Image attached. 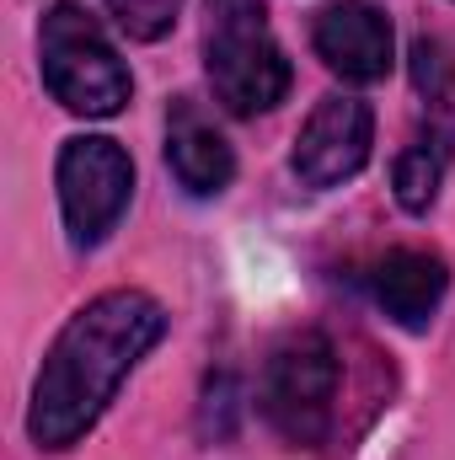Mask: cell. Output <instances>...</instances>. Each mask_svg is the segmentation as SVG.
Listing matches in <instances>:
<instances>
[{
  "instance_id": "cell-7",
  "label": "cell",
  "mask_w": 455,
  "mask_h": 460,
  "mask_svg": "<svg viewBox=\"0 0 455 460\" xmlns=\"http://www.w3.org/2000/svg\"><path fill=\"white\" fill-rule=\"evenodd\" d=\"M311 43H317L322 65L338 70L353 86L386 81V70H391V22H386V11L375 0H333V5H322L317 27H311Z\"/></svg>"
},
{
  "instance_id": "cell-6",
  "label": "cell",
  "mask_w": 455,
  "mask_h": 460,
  "mask_svg": "<svg viewBox=\"0 0 455 460\" xmlns=\"http://www.w3.org/2000/svg\"><path fill=\"white\" fill-rule=\"evenodd\" d=\"M375 145V113L359 97H322L317 113L306 118V128L295 134L290 166L306 188H338L348 177L364 172Z\"/></svg>"
},
{
  "instance_id": "cell-11",
  "label": "cell",
  "mask_w": 455,
  "mask_h": 460,
  "mask_svg": "<svg viewBox=\"0 0 455 460\" xmlns=\"http://www.w3.org/2000/svg\"><path fill=\"white\" fill-rule=\"evenodd\" d=\"M103 5L113 11L118 27L129 38H139V43H156L161 32H172V22L183 11V0H103Z\"/></svg>"
},
{
  "instance_id": "cell-2",
  "label": "cell",
  "mask_w": 455,
  "mask_h": 460,
  "mask_svg": "<svg viewBox=\"0 0 455 460\" xmlns=\"http://www.w3.org/2000/svg\"><path fill=\"white\" fill-rule=\"evenodd\" d=\"M204 70L236 118L268 113L290 92V59L263 0H204Z\"/></svg>"
},
{
  "instance_id": "cell-12",
  "label": "cell",
  "mask_w": 455,
  "mask_h": 460,
  "mask_svg": "<svg viewBox=\"0 0 455 460\" xmlns=\"http://www.w3.org/2000/svg\"><path fill=\"white\" fill-rule=\"evenodd\" d=\"M451 49L440 43V38H418L413 43V81H418V92L429 97V102H445L451 97Z\"/></svg>"
},
{
  "instance_id": "cell-9",
  "label": "cell",
  "mask_w": 455,
  "mask_h": 460,
  "mask_svg": "<svg viewBox=\"0 0 455 460\" xmlns=\"http://www.w3.org/2000/svg\"><path fill=\"white\" fill-rule=\"evenodd\" d=\"M166 166L177 172V182L193 193V199H215L226 193L230 177H236V155H230L226 134L199 113V102H172L166 118Z\"/></svg>"
},
{
  "instance_id": "cell-4",
  "label": "cell",
  "mask_w": 455,
  "mask_h": 460,
  "mask_svg": "<svg viewBox=\"0 0 455 460\" xmlns=\"http://www.w3.org/2000/svg\"><path fill=\"white\" fill-rule=\"evenodd\" d=\"M338 348L322 332H295L268 353L263 364V418L273 423V434H284L290 445L317 450L333 429V402H338Z\"/></svg>"
},
{
  "instance_id": "cell-10",
  "label": "cell",
  "mask_w": 455,
  "mask_h": 460,
  "mask_svg": "<svg viewBox=\"0 0 455 460\" xmlns=\"http://www.w3.org/2000/svg\"><path fill=\"white\" fill-rule=\"evenodd\" d=\"M455 155V123L451 118H429V128H418L407 139V150L397 155V204L407 215H429V204L440 199V182H445V166Z\"/></svg>"
},
{
  "instance_id": "cell-8",
  "label": "cell",
  "mask_w": 455,
  "mask_h": 460,
  "mask_svg": "<svg viewBox=\"0 0 455 460\" xmlns=\"http://www.w3.org/2000/svg\"><path fill=\"white\" fill-rule=\"evenodd\" d=\"M370 289H375L380 311H386L397 327L424 332V327L434 322V311H440L445 289H451V268H445V257H440V252L397 246V252H386V257L375 262Z\"/></svg>"
},
{
  "instance_id": "cell-5",
  "label": "cell",
  "mask_w": 455,
  "mask_h": 460,
  "mask_svg": "<svg viewBox=\"0 0 455 460\" xmlns=\"http://www.w3.org/2000/svg\"><path fill=\"white\" fill-rule=\"evenodd\" d=\"M54 182H59V209H65L70 241L76 246H97V241H108V230L129 209L134 161H129V150L118 139H108V134H76L59 150Z\"/></svg>"
},
{
  "instance_id": "cell-3",
  "label": "cell",
  "mask_w": 455,
  "mask_h": 460,
  "mask_svg": "<svg viewBox=\"0 0 455 460\" xmlns=\"http://www.w3.org/2000/svg\"><path fill=\"white\" fill-rule=\"evenodd\" d=\"M38 59H43V86L54 92L59 108L81 118H113L129 108V70L108 43V32L97 27L92 11H81L76 0H59L43 16L38 32Z\"/></svg>"
},
{
  "instance_id": "cell-1",
  "label": "cell",
  "mask_w": 455,
  "mask_h": 460,
  "mask_svg": "<svg viewBox=\"0 0 455 460\" xmlns=\"http://www.w3.org/2000/svg\"><path fill=\"white\" fill-rule=\"evenodd\" d=\"M166 338V311L145 289H108L92 305H81L54 348L43 353V369L32 380L27 434L38 450H70L81 445L97 418L108 412L129 369Z\"/></svg>"
}]
</instances>
